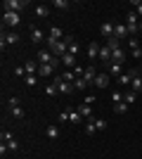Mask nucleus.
<instances>
[{"instance_id": "1", "label": "nucleus", "mask_w": 142, "mask_h": 159, "mask_svg": "<svg viewBox=\"0 0 142 159\" xmlns=\"http://www.w3.org/2000/svg\"><path fill=\"white\" fill-rule=\"evenodd\" d=\"M45 43H47V48H50V52H52L54 57H59V60L69 52V43L67 40H57V38H52V36H47Z\"/></svg>"}, {"instance_id": "2", "label": "nucleus", "mask_w": 142, "mask_h": 159, "mask_svg": "<svg viewBox=\"0 0 142 159\" xmlns=\"http://www.w3.org/2000/svg\"><path fill=\"white\" fill-rule=\"evenodd\" d=\"M126 26H128L130 38H135V33L140 31V21H137V14L135 12H128V14H126Z\"/></svg>"}, {"instance_id": "3", "label": "nucleus", "mask_w": 142, "mask_h": 159, "mask_svg": "<svg viewBox=\"0 0 142 159\" xmlns=\"http://www.w3.org/2000/svg\"><path fill=\"white\" fill-rule=\"evenodd\" d=\"M26 5H28V2H24V0H5V2H2L5 12H17V14H19Z\"/></svg>"}, {"instance_id": "4", "label": "nucleus", "mask_w": 142, "mask_h": 159, "mask_svg": "<svg viewBox=\"0 0 142 159\" xmlns=\"http://www.w3.org/2000/svg\"><path fill=\"white\" fill-rule=\"evenodd\" d=\"M130 76H133V81H130L133 93H142V74H140V69H130Z\"/></svg>"}, {"instance_id": "5", "label": "nucleus", "mask_w": 142, "mask_h": 159, "mask_svg": "<svg viewBox=\"0 0 142 159\" xmlns=\"http://www.w3.org/2000/svg\"><path fill=\"white\" fill-rule=\"evenodd\" d=\"M19 21H21V14H17V12H2V24H5V26H19Z\"/></svg>"}, {"instance_id": "6", "label": "nucleus", "mask_w": 142, "mask_h": 159, "mask_svg": "<svg viewBox=\"0 0 142 159\" xmlns=\"http://www.w3.org/2000/svg\"><path fill=\"white\" fill-rule=\"evenodd\" d=\"M54 86L59 88V93H62V95H69V93H74V90H76L74 83H67L62 76H57V79H54Z\"/></svg>"}, {"instance_id": "7", "label": "nucleus", "mask_w": 142, "mask_h": 159, "mask_svg": "<svg viewBox=\"0 0 142 159\" xmlns=\"http://www.w3.org/2000/svg\"><path fill=\"white\" fill-rule=\"evenodd\" d=\"M93 86H95V88H100V90H104V88H109V74L100 71V74H97V76H95Z\"/></svg>"}, {"instance_id": "8", "label": "nucleus", "mask_w": 142, "mask_h": 159, "mask_svg": "<svg viewBox=\"0 0 142 159\" xmlns=\"http://www.w3.org/2000/svg\"><path fill=\"white\" fill-rule=\"evenodd\" d=\"M130 33H128V26L126 24H116L114 26V38H118V40H123V38H128Z\"/></svg>"}, {"instance_id": "9", "label": "nucleus", "mask_w": 142, "mask_h": 159, "mask_svg": "<svg viewBox=\"0 0 142 159\" xmlns=\"http://www.w3.org/2000/svg\"><path fill=\"white\" fill-rule=\"evenodd\" d=\"M76 112L81 114L83 119H90V116H93V105H85V102H81V105L76 107Z\"/></svg>"}, {"instance_id": "10", "label": "nucleus", "mask_w": 142, "mask_h": 159, "mask_svg": "<svg viewBox=\"0 0 142 159\" xmlns=\"http://www.w3.org/2000/svg\"><path fill=\"white\" fill-rule=\"evenodd\" d=\"M38 62H41V64H52L54 55L50 52V50H41V52H38Z\"/></svg>"}, {"instance_id": "11", "label": "nucleus", "mask_w": 142, "mask_h": 159, "mask_svg": "<svg viewBox=\"0 0 142 159\" xmlns=\"http://www.w3.org/2000/svg\"><path fill=\"white\" fill-rule=\"evenodd\" d=\"M111 62H114V64H123V62H126V50H123V48L114 50V52H111Z\"/></svg>"}, {"instance_id": "12", "label": "nucleus", "mask_w": 142, "mask_h": 159, "mask_svg": "<svg viewBox=\"0 0 142 159\" xmlns=\"http://www.w3.org/2000/svg\"><path fill=\"white\" fill-rule=\"evenodd\" d=\"M45 38L47 36H43V31L38 26H31V40H33V43H45Z\"/></svg>"}, {"instance_id": "13", "label": "nucleus", "mask_w": 142, "mask_h": 159, "mask_svg": "<svg viewBox=\"0 0 142 159\" xmlns=\"http://www.w3.org/2000/svg\"><path fill=\"white\" fill-rule=\"evenodd\" d=\"M100 50H102V45L97 43V40H93V43H88V57L90 60H95L97 55H100Z\"/></svg>"}, {"instance_id": "14", "label": "nucleus", "mask_w": 142, "mask_h": 159, "mask_svg": "<svg viewBox=\"0 0 142 159\" xmlns=\"http://www.w3.org/2000/svg\"><path fill=\"white\" fill-rule=\"evenodd\" d=\"M114 26H116V24H111V21H104V24L100 26L102 36H104V38H111V36H114Z\"/></svg>"}, {"instance_id": "15", "label": "nucleus", "mask_w": 142, "mask_h": 159, "mask_svg": "<svg viewBox=\"0 0 142 159\" xmlns=\"http://www.w3.org/2000/svg\"><path fill=\"white\" fill-rule=\"evenodd\" d=\"M2 38H5V45H14V43H19V33L10 31V33H2Z\"/></svg>"}, {"instance_id": "16", "label": "nucleus", "mask_w": 142, "mask_h": 159, "mask_svg": "<svg viewBox=\"0 0 142 159\" xmlns=\"http://www.w3.org/2000/svg\"><path fill=\"white\" fill-rule=\"evenodd\" d=\"M52 71H54L52 64H41V66H38V79H45V76H50Z\"/></svg>"}, {"instance_id": "17", "label": "nucleus", "mask_w": 142, "mask_h": 159, "mask_svg": "<svg viewBox=\"0 0 142 159\" xmlns=\"http://www.w3.org/2000/svg\"><path fill=\"white\" fill-rule=\"evenodd\" d=\"M100 60L104 62V64H111V50H109L107 45H102V50H100Z\"/></svg>"}, {"instance_id": "18", "label": "nucleus", "mask_w": 142, "mask_h": 159, "mask_svg": "<svg viewBox=\"0 0 142 159\" xmlns=\"http://www.w3.org/2000/svg\"><path fill=\"white\" fill-rule=\"evenodd\" d=\"M95 76H97L95 66H93V64H90V66H85V74H83V79L88 81V83H93V81H95Z\"/></svg>"}, {"instance_id": "19", "label": "nucleus", "mask_w": 142, "mask_h": 159, "mask_svg": "<svg viewBox=\"0 0 142 159\" xmlns=\"http://www.w3.org/2000/svg\"><path fill=\"white\" fill-rule=\"evenodd\" d=\"M62 62H64V66H69V69H74V66H76V55L67 52L64 57H62Z\"/></svg>"}, {"instance_id": "20", "label": "nucleus", "mask_w": 142, "mask_h": 159, "mask_svg": "<svg viewBox=\"0 0 142 159\" xmlns=\"http://www.w3.org/2000/svg\"><path fill=\"white\" fill-rule=\"evenodd\" d=\"M45 133H47V138H50V140H57V138H59V128L54 126V124H50Z\"/></svg>"}, {"instance_id": "21", "label": "nucleus", "mask_w": 142, "mask_h": 159, "mask_svg": "<svg viewBox=\"0 0 142 159\" xmlns=\"http://www.w3.org/2000/svg\"><path fill=\"white\" fill-rule=\"evenodd\" d=\"M38 66H41V64H36V62H26V64H24V71H26V76H31V74H38Z\"/></svg>"}, {"instance_id": "22", "label": "nucleus", "mask_w": 142, "mask_h": 159, "mask_svg": "<svg viewBox=\"0 0 142 159\" xmlns=\"http://www.w3.org/2000/svg\"><path fill=\"white\" fill-rule=\"evenodd\" d=\"M81 114L76 112V109H71V107H69V124H81Z\"/></svg>"}, {"instance_id": "23", "label": "nucleus", "mask_w": 142, "mask_h": 159, "mask_svg": "<svg viewBox=\"0 0 142 159\" xmlns=\"http://www.w3.org/2000/svg\"><path fill=\"white\" fill-rule=\"evenodd\" d=\"M107 48L111 50V52H114V50H118V48H121V40L111 36V38H107Z\"/></svg>"}, {"instance_id": "24", "label": "nucleus", "mask_w": 142, "mask_h": 159, "mask_svg": "<svg viewBox=\"0 0 142 159\" xmlns=\"http://www.w3.org/2000/svg\"><path fill=\"white\" fill-rule=\"evenodd\" d=\"M88 86H90V83H88L85 79H83V76H81V79H76V81H74V88H76V90H85Z\"/></svg>"}, {"instance_id": "25", "label": "nucleus", "mask_w": 142, "mask_h": 159, "mask_svg": "<svg viewBox=\"0 0 142 159\" xmlns=\"http://www.w3.org/2000/svg\"><path fill=\"white\" fill-rule=\"evenodd\" d=\"M95 131H97V128H95V116H90V119L85 121V133H88V135H93Z\"/></svg>"}, {"instance_id": "26", "label": "nucleus", "mask_w": 142, "mask_h": 159, "mask_svg": "<svg viewBox=\"0 0 142 159\" xmlns=\"http://www.w3.org/2000/svg\"><path fill=\"white\" fill-rule=\"evenodd\" d=\"M130 81H133L130 71H128V74H121V76H118V86H130Z\"/></svg>"}, {"instance_id": "27", "label": "nucleus", "mask_w": 142, "mask_h": 159, "mask_svg": "<svg viewBox=\"0 0 142 159\" xmlns=\"http://www.w3.org/2000/svg\"><path fill=\"white\" fill-rule=\"evenodd\" d=\"M137 100V93H133V90H128V93H123V102L126 105H130V102H135Z\"/></svg>"}, {"instance_id": "28", "label": "nucleus", "mask_w": 142, "mask_h": 159, "mask_svg": "<svg viewBox=\"0 0 142 159\" xmlns=\"http://www.w3.org/2000/svg\"><path fill=\"white\" fill-rule=\"evenodd\" d=\"M114 112L116 114H126V112H128V105H126V102H116V105H114Z\"/></svg>"}, {"instance_id": "29", "label": "nucleus", "mask_w": 142, "mask_h": 159, "mask_svg": "<svg viewBox=\"0 0 142 159\" xmlns=\"http://www.w3.org/2000/svg\"><path fill=\"white\" fill-rule=\"evenodd\" d=\"M36 14H38V17H47V14H50V7L47 5H38L36 7Z\"/></svg>"}, {"instance_id": "30", "label": "nucleus", "mask_w": 142, "mask_h": 159, "mask_svg": "<svg viewBox=\"0 0 142 159\" xmlns=\"http://www.w3.org/2000/svg\"><path fill=\"white\" fill-rule=\"evenodd\" d=\"M62 79L67 81V83H74V81H76V79H78V76H76V74H74V71H64V74H62Z\"/></svg>"}, {"instance_id": "31", "label": "nucleus", "mask_w": 142, "mask_h": 159, "mask_svg": "<svg viewBox=\"0 0 142 159\" xmlns=\"http://www.w3.org/2000/svg\"><path fill=\"white\" fill-rule=\"evenodd\" d=\"M45 93L50 95V98H52V95H57V93H59V88L54 86V83H47V86H45Z\"/></svg>"}, {"instance_id": "32", "label": "nucleus", "mask_w": 142, "mask_h": 159, "mask_svg": "<svg viewBox=\"0 0 142 159\" xmlns=\"http://www.w3.org/2000/svg\"><path fill=\"white\" fill-rule=\"evenodd\" d=\"M50 36H52V38H57V40H62V36H64V33H62L59 26H52V29H50Z\"/></svg>"}, {"instance_id": "33", "label": "nucleus", "mask_w": 142, "mask_h": 159, "mask_svg": "<svg viewBox=\"0 0 142 159\" xmlns=\"http://www.w3.org/2000/svg\"><path fill=\"white\" fill-rule=\"evenodd\" d=\"M109 74H114V76H121V64H109Z\"/></svg>"}, {"instance_id": "34", "label": "nucleus", "mask_w": 142, "mask_h": 159, "mask_svg": "<svg viewBox=\"0 0 142 159\" xmlns=\"http://www.w3.org/2000/svg\"><path fill=\"white\" fill-rule=\"evenodd\" d=\"M19 102H21V100L17 98V95H12V98L7 100V107H10V109H14V107H19Z\"/></svg>"}, {"instance_id": "35", "label": "nucleus", "mask_w": 142, "mask_h": 159, "mask_svg": "<svg viewBox=\"0 0 142 159\" xmlns=\"http://www.w3.org/2000/svg\"><path fill=\"white\" fill-rule=\"evenodd\" d=\"M10 112H12L14 119H24V109H21V107H14V109H10Z\"/></svg>"}, {"instance_id": "36", "label": "nucleus", "mask_w": 142, "mask_h": 159, "mask_svg": "<svg viewBox=\"0 0 142 159\" xmlns=\"http://www.w3.org/2000/svg\"><path fill=\"white\" fill-rule=\"evenodd\" d=\"M95 128H97V131H104V128H107V121H104V119H97V116H95Z\"/></svg>"}, {"instance_id": "37", "label": "nucleus", "mask_w": 142, "mask_h": 159, "mask_svg": "<svg viewBox=\"0 0 142 159\" xmlns=\"http://www.w3.org/2000/svg\"><path fill=\"white\" fill-rule=\"evenodd\" d=\"M111 100H114V105L116 102H123V93L121 90H114V93H111Z\"/></svg>"}, {"instance_id": "38", "label": "nucleus", "mask_w": 142, "mask_h": 159, "mask_svg": "<svg viewBox=\"0 0 142 159\" xmlns=\"http://www.w3.org/2000/svg\"><path fill=\"white\" fill-rule=\"evenodd\" d=\"M38 83V74H31V76H26V86H36Z\"/></svg>"}, {"instance_id": "39", "label": "nucleus", "mask_w": 142, "mask_h": 159, "mask_svg": "<svg viewBox=\"0 0 142 159\" xmlns=\"http://www.w3.org/2000/svg\"><path fill=\"white\" fill-rule=\"evenodd\" d=\"M67 43H69V52H71V55H76V52H78V45H76V43H74L71 38H67Z\"/></svg>"}, {"instance_id": "40", "label": "nucleus", "mask_w": 142, "mask_h": 159, "mask_svg": "<svg viewBox=\"0 0 142 159\" xmlns=\"http://www.w3.org/2000/svg\"><path fill=\"white\" fill-rule=\"evenodd\" d=\"M54 7H59V10H67L69 2H67V0H54Z\"/></svg>"}, {"instance_id": "41", "label": "nucleus", "mask_w": 142, "mask_h": 159, "mask_svg": "<svg viewBox=\"0 0 142 159\" xmlns=\"http://www.w3.org/2000/svg\"><path fill=\"white\" fill-rule=\"evenodd\" d=\"M7 147H10V150H12V152H14V150H17V147H19V145H17V140H7Z\"/></svg>"}, {"instance_id": "42", "label": "nucleus", "mask_w": 142, "mask_h": 159, "mask_svg": "<svg viewBox=\"0 0 142 159\" xmlns=\"http://www.w3.org/2000/svg\"><path fill=\"white\" fill-rule=\"evenodd\" d=\"M133 57H135V60H142V48H135V50H133Z\"/></svg>"}, {"instance_id": "43", "label": "nucleus", "mask_w": 142, "mask_h": 159, "mask_svg": "<svg viewBox=\"0 0 142 159\" xmlns=\"http://www.w3.org/2000/svg\"><path fill=\"white\" fill-rule=\"evenodd\" d=\"M0 138L7 143V140H12V133H10V131H2V135H0Z\"/></svg>"}, {"instance_id": "44", "label": "nucleus", "mask_w": 142, "mask_h": 159, "mask_svg": "<svg viewBox=\"0 0 142 159\" xmlns=\"http://www.w3.org/2000/svg\"><path fill=\"white\" fill-rule=\"evenodd\" d=\"M59 121H69V109H64V112L59 114Z\"/></svg>"}, {"instance_id": "45", "label": "nucleus", "mask_w": 142, "mask_h": 159, "mask_svg": "<svg viewBox=\"0 0 142 159\" xmlns=\"http://www.w3.org/2000/svg\"><path fill=\"white\" fill-rule=\"evenodd\" d=\"M14 74H17V76H24L26 71H24V66H17V69H14Z\"/></svg>"}, {"instance_id": "46", "label": "nucleus", "mask_w": 142, "mask_h": 159, "mask_svg": "<svg viewBox=\"0 0 142 159\" xmlns=\"http://www.w3.org/2000/svg\"><path fill=\"white\" fill-rule=\"evenodd\" d=\"M83 102H85V105H93V102H95V95H88V98L83 100Z\"/></svg>"}, {"instance_id": "47", "label": "nucleus", "mask_w": 142, "mask_h": 159, "mask_svg": "<svg viewBox=\"0 0 142 159\" xmlns=\"http://www.w3.org/2000/svg\"><path fill=\"white\" fill-rule=\"evenodd\" d=\"M128 45L133 48V50H135V48H137V38H130V40H128Z\"/></svg>"}]
</instances>
